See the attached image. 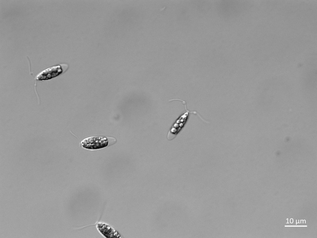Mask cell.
Listing matches in <instances>:
<instances>
[{"instance_id": "1", "label": "cell", "mask_w": 317, "mask_h": 238, "mask_svg": "<svg viewBox=\"0 0 317 238\" xmlns=\"http://www.w3.org/2000/svg\"><path fill=\"white\" fill-rule=\"evenodd\" d=\"M68 68V65L66 64L54 66L41 72L36 76L35 79L38 81L51 79L65 72Z\"/></svg>"}, {"instance_id": "2", "label": "cell", "mask_w": 317, "mask_h": 238, "mask_svg": "<svg viewBox=\"0 0 317 238\" xmlns=\"http://www.w3.org/2000/svg\"><path fill=\"white\" fill-rule=\"evenodd\" d=\"M181 101L184 105L186 112L180 115L177 119L169 132L167 137L171 134L172 135L171 136L173 138L184 127L188 119L190 114H193L194 115H197L203 121L204 120L196 111H190L188 110L187 109L186 103L185 101L182 100H181ZM171 136L168 139H169Z\"/></svg>"}, {"instance_id": "3", "label": "cell", "mask_w": 317, "mask_h": 238, "mask_svg": "<svg viewBox=\"0 0 317 238\" xmlns=\"http://www.w3.org/2000/svg\"><path fill=\"white\" fill-rule=\"evenodd\" d=\"M107 138L104 137L94 136L86 138L81 141L84 148L90 149H98L107 146L108 144Z\"/></svg>"}, {"instance_id": "4", "label": "cell", "mask_w": 317, "mask_h": 238, "mask_svg": "<svg viewBox=\"0 0 317 238\" xmlns=\"http://www.w3.org/2000/svg\"><path fill=\"white\" fill-rule=\"evenodd\" d=\"M98 231L106 238H120L121 235L114 228L106 223L99 222L96 225Z\"/></svg>"}, {"instance_id": "5", "label": "cell", "mask_w": 317, "mask_h": 238, "mask_svg": "<svg viewBox=\"0 0 317 238\" xmlns=\"http://www.w3.org/2000/svg\"><path fill=\"white\" fill-rule=\"evenodd\" d=\"M177 99H172L170 100V101H177ZM208 123L209 122H208V121H207V122L206 123Z\"/></svg>"}]
</instances>
